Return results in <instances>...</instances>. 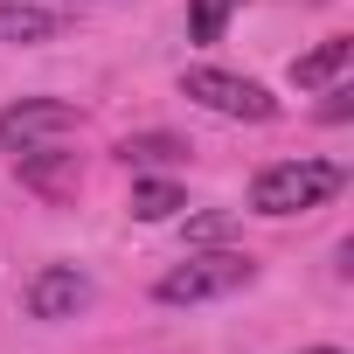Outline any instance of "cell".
Segmentation results:
<instances>
[{
	"mask_svg": "<svg viewBox=\"0 0 354 354\" xmlns=\"http://www.w3.org/2000/svg\"><path fill=\"white\" fill-rule=\"evenodd\" d=\"M340 188H347V167L340 160H271L250 181V209L257 216H306V209L333 202Z\"/></svg>",
	"mask_w": 354,
	"mask_h": 354,
	"instance_id": "1",
	"label": "cell"
},
{
	"mask_svg": "<svg viewBox=\"0 0 354 354\" xmlns=\"http://www.w3.org/2000/svg\"><path fill=\"white\" fill-rule=\"evenodd\" d=\"M250 278H257V264H250L243 250H202V257H188V264H174V271L153 285V299H160V306H202V299L243 292Z\"/></svg>",
	"mask_w": 354,
	"mask_h": 354,
	"instance_id": "2",
	"label": "cell"
},
{
	"mask_svg": "<svg viewBox=\"0 0 354 354\" xmlns=\"http://www.w3.org/2000/svg\"><path fill=\"white\" fill-rule=\"evenodd\" d=\"M181 97H195L202 111H216V118H243V125H271L278 118V97L257 84V77H236V70H188L181 77Z\"/></svg>",
	"mask_w": 354,
	"mask_h": 354,
	"instance_id": "3",
	"label": "cell"
},
{
	"mask_svg": "<svg viewBox=\"0 0 354 354\" xmlns=\"http://www.w3.org/2000/svg\"><path fill=\"white\" fill-rule=\"evenodd\" d=\"M63 132H77L70 97H15L0 111V153H21V146H42V139H63Z\"/></svg>",
	"mask_w": 354,
	"mask_h": 354,
	"instance_id": "4",
	"label": "cell"
},
{
	"mask_svg": "<svg viewBox=\"0 0 354 354\" xmlns=\"http://www.w3.org/2000/svg\"><path fill=\"white\" fill-rule=\"evenodd\" d=\"M84 306H91V278L77 264H42L28 278V313L35 319H77Z\"/></svg>",
	"mask_w": 354,
	"mask_h": 354,
	"instance_id": "5",
	"label": "cell"
},
{
	"mask_svg": "<svg viewBox=\"0 0 354 354\" xmlns=\"http://www.w3.org/2000/svg\"><path fill=\"white\" fill-rule=\"evenodd\" d=\"M63 28H70L63 8H42V0H0V42L35 49V42H56Z\"/></svg>",
	"mask_w": 354,
	"mask_h": 354,
	"instance_id": "6",
	"label": "cell"
},
{
	"mask_svg": "<svg viewBox=\"0 0 354 354\" xmlns=\"http://www.w3.org/2000/svg\"><path fill=\"white\" fill-rule=\"evenodd\" d=\"M21 181H28L42 202H70V195H77V153H56V146H21Z\"/></svg>",
	"mask_w": 354,
	"mask_h": 354,
	"instance_id": "7",
	"label": "cell"
},
{
	"mask_svg": "<svg viewBox=\"0 0 354 354\" xmlns=\"http://www.w3.org/2000/svg\"><path fill=\"white\" fill-rule=\"evenodd\" d=\"M347 63H354V35H326L319 49H306V56L292 63V84H299V91H326L333 77H347Z\"/></svg>",
	"mask_w": 354,
	"mask_h": 354,
	"instance_id": "8",
	"label": "cell"
},
{
	"mask_svg": "<svg viewBox=\"0 0 354 354\" xmlns=\"http://www.w3.org/2000/svg\"><path fill=\"white\" fill-rule=\"evenodd\" d=\"M118 160L125 167H181L188 146L174 139V132H139V139H118Z\"/></svg>",
	"mask_w": 354,
	"mask_h": 354,
	"instance_id": "9",
	"label": "cell"
},
{
	"mask_svg": "<svg viewBox=\"0 0 354 354\" xmlns=\"http://www.w3.org/2000/svg\"><path fill=\"white\" fill-rule=\"evenodd\" d=\"M174 209H188V195L174 181H132V216L139 223H167Z\"/></svg>",
	"mask_w": 354,
	"mask_h": 354,
	"instance_id": "10",
	"label": "cell"
},
{
	"mask_svg": "<svg viewBox=\"0 0 354 354\" xmlns=\"http://www.w3.org/2000/svg\"><path fill=\"white\" fill-rule=\"evenodd\" d=\"M236 8H243V0H188V35L195 42H223V28H230Z\"/></svg>",
	"mask_w": 354,
	"mask_h": 354,
	"instance_id": "11",
	"label": "cell"
},
{
	"mask_svg": "<svg viewBox=\"0 0 354 354\" xmlns=\"http://www.w3.org/2000/svg\"><path fill=\"white\" fill-rule=\"evenodd\" d=\"M230 230H236V216H230V209H216V216H195V223H188V243H223Z\"/></svg>",
	"mask_w": 354,
	"mask_h": 354,
	"instance_id": "12",
	"label": "cell"
},
{
	"mask_svg": "<svg viewBox=\"0 0 354 354\" xmlns=\"http://www.w3.org/2000/svg\"><path fill=\"white\" fill-rule=\"evenodd\" d=\"M347 111H354V91H347V84L333 77V84H326V111H319V118H326V125H340Z\"/></svg>",
	"mask_w": 354,
	"mask_h": 354,
	"instance_id": "13",
	"label": "cell"
},
{
	"mask_svg": "<svg viewBox=\"0 0 354 354\" xmlns=\"http://www.w3.org/2000/svg\"><path fill=\"white\" fill-rule=\"evenodd\" d=\"M306 354H340V347H306Z\"/></svg>",
	"mask_w": 354,
	"mask_h": 354,
	"instance_id": "14",
	"label": "cell"
},
{
	"mask_svg": "<svg viewBox=\"0 0 354 354\" xmlns=\"http://www.w3.org/2000/svg\"><path fill=\"white\" fill-rule=\"evenodd\" d=\"M56 8H84V0H56Z\"/></svg>",
	"mask_w": 354,
	"mask_h": 354,
	"instance_id": "15",
	"label": "cell"
}]
</instances>
